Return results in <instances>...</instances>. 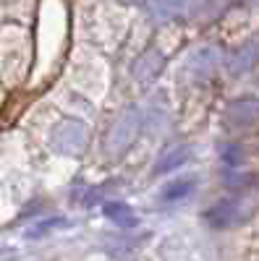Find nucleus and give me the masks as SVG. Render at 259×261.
Masks as SVG:
<instances>
[{
  "instance_id": "1",
  "label": "nucleus",
  "mask_w": 259,
  "mask_h": 261,
  "mask_svg": "<svg viewBox=\"0 0 259 261\" xmlns=\"http://www.w3.org/2000/svg\"><path fill=\"white\" fill-rule=\"evenodd\" d=\"M191 191H194V183H191V180H173V183H168V186L162 188L160 199H162V201H181L183 196H189Z\"/></svg>"
},
{
  "instance_id": "2",
  "label": "nucleus",
  "mask_w": 259,
  "mask_h": 261,
  "mask_svg": "<svg viewBox=\"0 0 259 261\" xmlns=\"http://www.w3.org/2000/svg\"><path fill=\"white\" fill-rule=\"evenodd\" d=\"M105 214L110 217L113 222H118V225H134L136 222V217H134V212L128 209L126 204H118V201H110V204H105Z\"/></svg>"
}]
</instances>
